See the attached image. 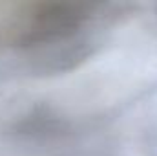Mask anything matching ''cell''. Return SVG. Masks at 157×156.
I'll return each mask as SVG.
<instances>
[{"mask_svg":"<svg viewBox=\"0 0 157 156\" xmlns=\"http://www.w3.org/2000/svg\"><path fill=\"white\" fill-rule=\"evenodd\" d=\"M99 6L90 4H37L20 18L15 30L17 44L48 48L60 44L73 50V39L93 20Z\"/></svg>","mask_w":157,"mask_h":156,"instance_id":"1","label":"cell"}]
</instances>
